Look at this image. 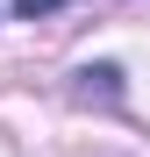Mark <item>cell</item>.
<instances>
[{"mask_svg": "<svg viewBox=\"0 0 150 157\" xmlns=\"http://www.w3.org/2000/svg\"><path fill=\"white\" fill-rule=\"evenodd\" d=\"M79 78H86V86H79L86 100H93V93H107V100H114V78H121V71H114V64H93V71H79Z\"/></svg>", "mask_w": 150, "mask_h": 157, "instance_id": "6da1fadb", "label": "cell"}]
</instances>
